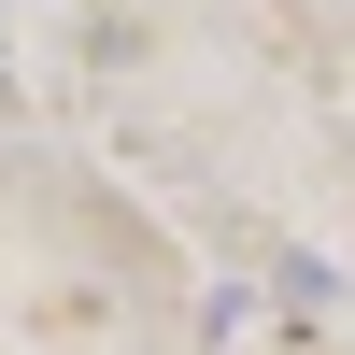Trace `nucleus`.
Wrapping results in <instances>:
<instances>
[]
</instances>
